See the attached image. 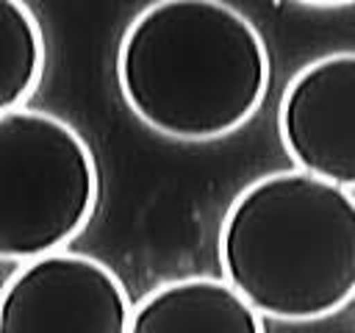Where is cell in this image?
<instances>
[{"label": "cell", "mask_w": 355, "mask_h": 333, "mask_svg": "<svg viewBox=\"0 0 355 333\" xmlns=\"http://www.w3.org/2000/svg\"><path fill=\"white\" fill-rule=\"evenodd\" d=\"M130 316L122 278L75 250L19 264L0 289V333H128Z\"/></svg>", "instance_id": "cell-4"}, {"label": "cell", "mask_w": 355, "mask_h": 333, "mask_svg": "<svg viewBox=\"0 0 355 333\" xmlns=\"http://www.w3.org/2000/svg\"><path fill=\"white\" fill-rule=\"evenodd\" d=\"M44 33L19 0H0V114L25 108L44 75Z\"/></svg>", "instance_id": "cell-7"}, {"label": "cell", "mask_w": 355, "mask_h": 333, "mask_svg": "<svg viewBox=\"0 0 355 333\" xmlns=\"http://www.w3.org/2000/svg\"><path fill=\"white\" fill-rule=\"evenodd\" d=\"M97 200L100 169L75 125L28 105L0 114V261L67 250Z\"/></svg>", "instance_id": "cell-3"}, {"label": "cell", "mask_w": 355, "mask_h": 333, "mask_svg": "<svg viewBox=\"0 0 355 333\" xmlns=\"http://www.w3.org/2000/svg\"><path fill=\"white\" fill-rule=\"evenodd\" d=\"M269 80L261 31L219 0H158L128 22L116 47L125 105L175 142L236 133L263 105Z\"/></svg>", "instance_id": "cell-1"}, {"label": "cell", "mask_w": 355, "mask_h": 333, "mask_svg": "<svg viewBox=\"0 0 355 333\" xmlns=\"http://www.w3.org/2000/svg\"><path fill=\"white\" fill-rule=\"evenodd\" d=\"M128 333H266V327L225 278L186 275L153 286L133 305Z\"/></svg>", "instance_id": "cell-6"}, {"label": "cell", "mask_w": 355, "mask_h": 333, "mask_svg": "<svg viewBox=\"0 0 355 333\" xmlns=\"http://www.w3.org/2000/svg\"><path fill=\"white\" fill-rule=\"evenodd\" d=\"M277 133L297 169L355 189V50L324 53L291 75Z\"/></svg>", "instance_id": "cell-5"}, {"label": "cell", "mask_w": 355, "mask_h": 333, "mask_svg": "<svg viewBox=\"0 0 355 333\" xmlns=\"http://www.w3.org/2000/svg\"><path fill=\"white\" fill-rule=\"evenodd\" d=\"M216 258L261 316H333L355 297V194L297 166L258 175L222 214Z\"/></svg>", "instance_id": "cell-2"}]
</instances>
